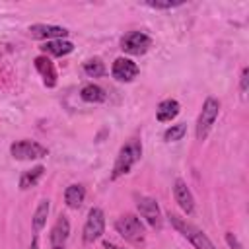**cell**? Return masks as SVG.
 <instances>
[{"label": "cell", "mask_w": 249, "mask_h": 249, "mask_svg": "<svg viewBox=\"0 0 249 249\" xmlns=\"http://www.w3.org/2000/svg\"><path fill=\"white\" fill-rule=\"evenodd\" d=\"M84 72L91 78H99L105 74V64L101 62V58H89L84 62Z\"/></svg>", "instance_id": "ffe728a7"}, {"label": "cell", "mask_w": 249, "mask_h": 249, "mask_svg": "<svg viewBox=\"0 0 249 249\" xmlns=\"http://www.w3.org/2000/svg\"><path fill=\"white\" fill-rule=\"evenodd\" d=\"M150 47H152V39L142 31H130L121 39V49L128 54H144Z\"/></svg>", "instance_id": "ba28073f"}, {"label": "cell", "mask_w": 249, "mask_h": 249, "mask_svg": "<svg viewBox=\"0 0 249 249\" xmlns=\"http://www.w3.org/2000/svg\"><path fill=\"white\" fill-rule=\"evenodd\" d=\"M167 218H169V224H171L185 239H189V241L195 245V249H216L214 243L210 241V237H208L202 230H198L195 224L187 222L185 218H181L179 214H173V212H167Z\"/></svg>", "instance_id": "6da1fadb"}, {"label": "cell", "mask_w": 249, "mask_h": 249, "mask_svg": "<svg viewBox=\"0 0 249 249\" xmlns=\"http://www.w3.org/2000/svg\"><path fill=\"white\" fill-rule=\"evenodd\" d=\"M86 198V189L80 185V183H74V185H68L66 191H64V202L68 208H80L82 202Z\"/></svg>", "instance_id": "9a60e30c"}, {"label": "cell", "mask_w": 249, "mask_h": 249, "mask_svg": "<svg viewBox=\"0 0 249 249\" xmlns=\"http://www.w3.org/2000/svg\"><path fill=\"white\" fill-rule=\"evenodd\" d=\"M49 210H51V202H49V198H43V200L39 202V206H37L33 218H31V224H33V231H35V233H39V231L45 228Z\"/></svg>", "instance_id": "e0dca14e"}, {"label": "cell", "mask_w": 249, "mask_h": 249, "mask_svg": "<svg viewBox=\"0 0 249 249\" xmlns=\"http://www.w3.org/2000/svg\"><path fill=\"white\" fill-rule=\"evenodd\" d=\"M148 8H154V10H171V8H177V6H183V0H146L144 2Z\"/></svg>", "instance_id": "7402d4cb"}, {"label": "cell", "mask_w": 249, "mask_h": 249, "mask_svg": "<svg viewBox=\"0 0 249 249\" xmlns=\"http://www.w3.org/2000/svg\"><path fill=\"white\" fill-rule=\"evenodd\" d=\"M142 158V142L132 138L128 140L121 150H119V156L115 160V165H113V173H111V179H119L121 175H126L132 165Z\"/></svg>", "instance_id": "7a4b0ae2"}, {"label": "cell", "mask_w": 249, "mask_h": 249, "mask_svg": "<svg viewBox=\"0 0 249 249\" xmlns=\"http://www.w3.org/2000/svg\"><path fill=\"white\" fill-rule=\"evenodd\" d=\"M103 231H105V214L101 208H91L86 218L82 237L86 243H93L95 239H99L103 235Z\"/></svg>", "instance_id": "5b68a950"}, {"label": "cell", "mask_w": 249, "mask_h": 249, "mask_svg": "<svg viewBox=\"0 0 249 249\" xmlns=\"http://www.w3.org/2000/svg\"><path fill=\"white\" fill-rule=\"evenodd\" d=\"M43 173H45V167H43V165H35V167H31V169L23 171L21 177H19V189L35 187V185L39 183V179L43 177Z\"/></svg>", "instance_id": "ac0fdd59"}, {"label": "cell", "mask_w": 249, "mask_h": 249, "mask_svg": "<svg viewBox=\"0 0 249 249\" xmlns=\"http://www.w3.org/2000/svg\"><path fill=\"white\" fill-rule=\"evenodd\" d=\"M68 235H70V222H68L66 216L60 214V216L56 218L53 230H51V235H49V239H51V247H53V249H64Z\"/></svg>", "instance_id": "8fae6325"}, {"label": "cell", "mask_w": 249, "mask_h": 249, "mask_svg": "<svg viewBox=\"0 0 249 249\" xmlns=\"http://www.w3.org/2000/svg\"><path fill=\"white\" fill-rule=\"evenodd\" d=\"M10 154L16 160H39V158H45L49 150L33 140H18L10 146Z\"/></svg>", "instance_id": "8992f818"}, {"label": "cell", "mask_w": 249, "mask_h": 249, "mask_svg": "<svg viewBox=\"0 0 249 249\" xmlns=\"http://www.w3.org/2000/svg\"><path fill=\"white\" fill-rule=\"evenodd\" d=\"M35 68L41 74V78H43V82H45L47 88H53L56 84V70H54V64L51 62L49 56H45V54L37 56L35 58Z\"/></svg>", "instance_id": "4fadbf2b"}, {"label": "cell", "mask_w": 249, "mask_h": 249, "mask_svg": "<svg viewBox=\"0 0 249 249\" xmlns=\"http://www.w3.org/2000/svg\"><path fill=\"white\" fill-rule=\"evenodd\" d=\"M226 243L230 245V249H243V245L239 243V239H237L231 231H228V233H226Z\"/></svg>", "instance_id": "603a6c76"}, {"label": "cell", "mask_w": 249, "mask_h": 249, "mask_svg": "<svg viewBox=\"0 0 249 249\" xmlns=\"http://www.w3.org/2000/svg\"><path fill=\"white\" fill-rule=\"evenodd\" d=\"M218 113H220V101L216 97H206L202 103V111L198 115V121H196V138L198 140H204L208 136L212 124L218 119Z\"/></svg>", "instance_id": "277c9868"}, {"label": "cell", "mask_w": 249, "mask_h": 249, "mask_svg": "<svg viewBox=\"0 0 249 249\" xmlns=\"http://www.w3.org/2000/svg\"><path fill=\"white\" fill-rule=\"evenodd\" d=\"M247 86H249V68H243V72H241V91H243V95L247 93Z\"/></svg>", "instance_id": "cb8c5ba5"}, {"label": "cell", "mask_w": 249, "mask_h": 249, "mask_svg": "<svg viewBox=\"0 0 249 249\" xmlns=\"http://www.w3.org/2000/svg\"><path fill=\"white\" fill-rule=\"evenodd\" d=\"M136 208L140 212V216L154 228V230H160L163 220H161V210L158 206V202L150 196H136Z\"/></svg>", "instance_id": "52a82bcc"}, {"label": "cell", "mask_w": 249, "mask_h": 249, "mask_svg": "<svg viewBox=\"0 0 249 249\" xmlns=\"http://www.w3.org/2000/svg\"><path fill=\"white\" fill-rule=\"evenodd\" d=\"M29 33L31 37L35 39H64L68 35V29L66 27H60V25H47V23H35L29 27Z\"/></svg>", "instance_id": "7c38bea8"}, {"label": "cell", "mask_w": 249, "mask_h": 249, "mask_svg": "<svg viewBox=\"0 0 249 249\" xmlns=\"http://www.w3.org/2000/svg\"><path fill=\"white\" fill-rule=\"evenodd\" d=\"M173 196H175V202L179 204V208L185 214H193L195 212L193 193L189 191V187H187V183L183 179H175V183H173Z\"/></svg>", "instance_id": "30bf717a"}, {"label": "cell", "mask_w": 249, "mask_h": 249, "mask_svg": "<svg viewBox=\"0 0 249 249\" xmlns=\"http://www.w3.org/2000/svg\"><path fill=\"white\" fill-rule=\"evenodd\" d=\"M111 74H113V78L117 82H132L136 78V74H138V66H136L134 60L124 58V56H119L113 62Z\"/></svg>", "instance_id": "9c48e42d"}, {"label": "cell", "mask_w": 249, "mask_h": 249, "mask_svg": "<svg viewBox=\"0 0 249 249\" xmlns=\"http://www.w3.org/2000/svg\"><path fill=\"white\" fill-rule=\"evenodd\" d=\"M41 51L45 53V56L47 54H51V56H64V54L74 51V45L70 41H66V39H51V41H45L41 45Z\"/></svg>", "instance_id": "5bb4252c"}, {"label": "cell", "mask_w": 249, "mask_h": 249, "mask_svg": "<svg viewBox=\"0 0 249 249\" xmlns=\"http://www.w3.org/2000/svg\"><path fill=\"white\" fill-rule=\"evenodd\" d=\"M179 111H181V107H179V103H177L175 99H163V101L158 105L156 117H158L160 123H167V121L175 119V117L179 115Z\"/></svg>", "instance_id": "2e32d148"}, {"label": "cell", "mask_w": 249, "mask_h": 249, "mask_svg": "<svg viewBox=\"0 0 249 249\" xmlns=\"http://www.w3.org/2000/svg\"><path fill=\"white\" fill-rule=\"evenodd\" d=\"M185 132H187V124H185V123L171 124V126L163 132V138H165L167 142H177V140H181V138L185 136Z\"/></svg>", "instance_id": "44dd1931"}, {"label": "cell", "mask_w": 249, "mask_h": 249, "mask_svg": "<svg viewBox=\"0 0 249 249\" xmlns=\"http://www.w3.org/2000/svg\"><path fill=\"white\" fill-rule=\"evenodd\" d=\"M80 97L84 101H88V103H101V101H105L107 95H105V89L103 88H99L95 84H88V86L82 88Z\"/></svg>", "instance_id": "d6986e66"}, {"label": "cell", "mask_w": 249, "mask_h": 249, "mask_svg": "<svg viewBox=\"0 0 249 249\" xmlns=\"http://www.w3.org/2000/svg\"><path fill=\"white\" fill-rule=\"evenodd\" d=\"M103 249H124V247H119V245H115L111 241H103Z\"/></svg>", "instance_id": "d4e9b609"}, {"label": "cell", "mask_w": 249, "mask_h": 249, "mask_svg": "<svg viewBox=\"0 0 249 249\" xmlns=\"http://www.w3.org/2000/svg\"><path fill=\"white\" fill-rule=\"evenodd\" d=\"M115 230L121 237H124L126 241L134 243V245H140L146 237V230H144V224L140 222L138 216L134 214H123L117 222H115Z\"/></svg>", "instance_id": "3957f363"}, {"label": "cell", "mask_w": 249, "mask_h": 249, "mask_svg": "<svg viewBox=\"0 0 249 249\" xmlns=\"http://www.w3.org/2000/svg\"><path fill=\"white\" fill-rule=\"evenodd\" d=\"M29 249H39V237H37V233L33 235V241H31V247Z\"/></svg>", "instance_id": "484cf974"}]
</instances>
